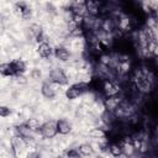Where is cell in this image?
<instances>
[{"label":"cell","mask_w":158,"mask_h":158,"mask_svg":"<svg viewBox=\"0 0 158 158\" xmlns=\"http://www.w3.org/2000/svg\"><path fill=\"white\" fill-rule=\"evenodd\" d=\"M89 89V86H88V84H85V83H77V84H73V85H70L67 90H65V96H67V99H69V100H74V99H77L78 96H80L85 90H88Z\"/></svg>","instance_id":"1"},{"label":"cell","mask_w":158,"mask_h":158,"mask_svg":"<svg viewBox=\"0 0 158 158\" xmlns=\"http://www.w3.org/2000/svg\"><path fill=\"white\" fill-rule=\"evenodd\" d=\"M49 79H51V81H53L56 84H59V85H65L68 83V78L60 68L52 69L51 73H49Z\"/></svg>","instance_id":"2"},{"label":"cell","mask_w":158,"mask_h":158,"mask_svg":"<svg viewBox=\"0 0 158 158\" xmlns=\"http://www.w3.org/2000/svg\"><path fill=\"white\" fill-rule=\"evenodd\" d=\"M41 135L46 138H52L57 135V127H56V121H48L43 125H41L40 130Z\"/></svg>","instance_id":"3"},{"label":"cell","mask_w":158,"mask_h":158,"mask_svg":"<svg viewBox=\"0 0 158 158\" xmlns=\"http://www.w3.org/2000/svg\"><path fill=\"white\" fill-rule=\"evenodd\" d=\"M135 84H136V88L142 93H147L151 89V81H149L148 77H146L143 74H138L135 78Z\"/></svg>","instance_id":"4"},{"label":"cell","mask_w":158,"mask_h":158,"mask_svg":"<svg viewBox=\"0 0 158 158\" xmlns=\"http://www.w3.org/2000/svg\"><path fill=\"white\" fill-rule=\"evenodd\" d=\"M14 9H15L16 14H19V15H20L22 19H25V20L30 19V17H31V15H32V10H31V7H30L26 2H23V1L16 2Z\"/></svg>","instance_id":"5"},{"label":"cell","mask_w":158,"mask_h":158,"mask_svg":"<svg viewBox=\"0 0 158 158\" xmlns=\"http://www.w3.org/2000/svg\"><path fill=\"white\" fill-rule=\"evenodd\" d=\"M102 90L104 93L106 94L107 98H111V96H116L120 91V86L116 85L115 83L110 81V80H104L102 83Z\"/></svg>","instance_id":"6"},{"label":"cell","mask_w":158,"mask_h":158,"mask_svg":"<svg viewBox=\"0 0 158 158\" xmlns=\"http://www.w3.org/2000/svg\"><path fill=\"white\" fill-rule=\"evenodd\" d=\"M85 10L91 17H96L100 14V2L98 1H85Z\"/></svg>","instance_id":"7"},{"label":"cell","mask_w":158,"mask_h":158,"mask_svg":"<svg viewBox=\"0 0 158 158\" xmlns=\"http://www.w3.org/2000/svg\"><path fill=\"white\" fill-rule=\"evenodd\" d=\"M56 127H57V132L60 133V135H67V133H69L70 130H72L70 123H69L67 120H64V118L56 121Z\"/></svg>","instance_id":"8"},{"label":"cell","mask_w":158,"mask_h":158,"mask_svg":"<svg viewBox=\"0 0 158 158\" xmlns=\"http://www.w3.org/2000/svg\"><path fill=\"white\" fill-rule=\"evenodd\" d=\"M37 52H38V54H40L42 58H49V57L52 56V48H51V46H49L47 42H41V43L38 44Z\"/></svg>","instance_id":"9"},{"label":"cell","mask_w":158,"mask_h":158,"mask_svg":"<svg viewBox=\"0 0 158 158\" xmlns=\"http://www.w3.org/2000/svg\"><path fill=\"white\" fill-rule=\"evenodd\" d=\"M54 56L57 59L62 60V62H65L69 59L70 54H69V51L65 48V47H62V46H58L56 49H54Z\"/></svg>","instance_id":"10"},{"label":"cell","mask_w":158,"mask_h":158,"mask_svg":"<svg viewBox=\"0 0 158 158\" xmlns=\"http://www.w3.org/2000/svg\"><path fill=\"white\" fill-rule=\"evenodd\" d=\"M25 141L22 139V137L20 136V135H16V136H14L12 137V139H11V146H12V149H14V152L15 153H17V152H21L22 151V148L25 147Z\"/></svg>","instance_id":"11"},{"label":"cell","mask_w":158,"mask_h":158,"mask_svg":"<svg viewBox=\"0 0 158 158\" xmlns=\"http://www.w3.org/2000/svg\"><path fill=\"white\" fill-rule=\"evenodd\" d=\"M0 74L4 77H14L16 75V72L14 69L12 63H2L0 64Z\"/></svg>","instance_id":"12"},{"label":"cell","mask_w":158,"mask_h":158,"mask_svg":"<svg viewBox=\"0 0 158 158\" xmlns=\"http://www.w3.org/2000/svg\"><path fill=\"white\" fill-rule=\"evenodd\" d=\"M41 93H42V95H43L44 98H47V99H52V98H54V95H56L53 86H52L49 83H47V81H44V83L42 84Z\"/></svg>","instance_id":"13"},{"label":"cell","mask_w":158,"mask_h":158,"mask_svg":"<svg viewBox=\"0 0 158 158\" xmlns=\"http://www.w3.org/2000/svg\"><path fill=\"white\" fill-rule=\"evenodd\" d=\"M23 125V127L25 128H27L28 131H38L40 130V127H41V125H40V121L37 120V118H35V117H32V118H28L25 123H22Z\"/></svg>","instance_id":"14"},{"label":"cell","mask_w":158,"mask_h":158,"mask_svg":"<svg viewBox=\"0 0 158 158\" xmlns=\"http://www.w3.org/2000/svg\"><path fill=\"white\" fill-rule=\"evenodd\" d=\"M70 11H72V14H74V15L84 16V12L86 11V10H85V1H80V2H75V4H73Z\"/></svg>","instance_id":"15"},{"label":"cell","mask_w":158,"mask_h":158,"mask_svg":"<svg viewBox=\"0 0 158 158\" xmlns=\"http://www.w3.org/2000/svg\"><path fill=\"white\" fill-rule=\"evenodd\" d=\"M109 151H110V153H111L114 157H118L120 154L123 153V147H122L121 143L115 142V143H111V144L109 146Z\"/></svg>","instance_id":"16"},{"label":"cell","mask_w":158,"mask_h":158,"mask_svg":"<svg viewBox=\"0 0 158 158\" xmlns=\"http://www.w3.org/2000/svg\"><path fill=\"white\" fill-rule=\"evenodd\" d=\"M12 65H14V69L16 72V75L19 74H23L25 70H26V63L22 60V59H16L14 62H11Z\"/></svg>","instance_id":"17"},{"label":"cell","mask_w":158,"mask_h":158,"mask_svg":"<svg viewBox=\"0 0 158 158\" xmlns=\"http://www.w3.org/2000/svg\"><path fill=\"white\" fill-rule=\"evenodd\" d=\"M79 153L83 156H90L93 153V147L89 143H83L79 146Z\"/></svg>","instance_id":"18"},{"label":"cell","mask_w":158,"mask_h":158,"mask_svg":"<svg viewBox=\"0 0 158 158\" xmlns=\"http://www.w3.org/2000/svg\"><path fill=\"white\" fill-rule=\"evenodd\" d=\"M89 135L93 136V137H95V138H105L106 137V132L102 128H93L89 132Z\"/></svg>","instance_id":"19"},{"label":"cell","mask_w":158,"mask_h":158,"mask_svg":"<svg viewBox=\"0 0 158 158\" xmlns=\"http://www.w3.org/2000/svg\"><path fill=\"white\" fill-rule=\"evenodd\" d=\"M70 35L74 37H81L84 36V28L83 26H74V28L70 31Z\"/></svg>","instance_id":"20"},{"label":"cell","mask_w":158,"mask_h":158,"mask_svg":"<svg viewBox=\"0 0 158 158\" xmlns=\"http://www.w3.org/2000/svg\"><path fill=\"white\" fill-rule=\"evenodd\" d=\"M67 158H81V154L75 149H70L67 152Z\"/></svg>","instance_id":"21"},{"label":"cell","mask_w":158,"mask_h":158,"mask_svg":"<svg viewBox=\"0 0 158 158\" xmlns=\"http://www.w3.org/2000/svg\"><path fill=\"white\" fill-rule=\"evenodd\" d=\"M11 114V110L7 106H0V116L1 117H7Z\"/></svg>","instance_id":"22"},{"label":"cell","mask_w":158,"mask_h":158,"mask_svg":"<svg viewBox=\"0 0 158 158\" xmlns=\"http://www.w3.org/2000/svg\"><path fill=\"white\" fill-rule=\"evenodd\" d=\"M41 75H42V74H41V70H40V69L35 68V69H32V70H31V77H32L33 79H36V80H37V79H40V78H41Z\"/></svg>","instance_id":"23"},{"label":"cell","mask_w":158,"mask_h":158,"mask_svg":"<svg viewBox=\"0 0 158 158\" xmlns=\"http://www.w3.org/2000/svg\"><path fill=\"white\" fill-rule=\"evenodd\" d=\"M16 80H17V83H22V84H25L27 80H26V78L22 75V74H19V75H16Z\"/></svg>","instance_id":"24"},{"label":"cell","mask_w":158,"mask_h":158,"mask_svg":"<svg viewBox=\"0 0 158 158\" xmlns=\"http://www.w3.org/2000/svg\"><path fill=\"white\" fill-rule=\"evenodd\" d=\"M27 158H41V153L40 152H32L27 156Z\"/></svg>","instance_id":"25"},{"label":"cell","mask_w":158,"mask_h":158,"mask_svg":"<svg viewBox=\"0 0 158 158\" xmlns=\"http://www.w3.org/2000/svg\"><path fill=\"white\" fill-rule=\"evenodd\" d=\"M117 158H130V157H128V154H126V153L123 152V153H122V154H120Z\"/></svg>","instance_id":"26"},{"label":"cell","mask_w":158,"mask_h":158,"mask_svg":"<svg viewBox=\"0 0 158 158\" xmlns=\"http://www.w3.org/2000/svg\"><path fill=\"white\" fill-rule=\"evenodd\" d=\"M96 158H104V157H101V156H98V157H96Z\"/></svg>","instance_id":"27"}]
</instances>
